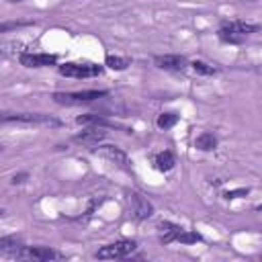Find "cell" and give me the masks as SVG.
Instances as JSON below:
<instances>
[{
    "label": "cell",
    "mask_w": 262,
    "mask_h": 262,
    "mask_svg": "<svg viewBox=\"0 0 262 262\" xmlns=\"http://www.w3.org/2000/svg\"><path fill=\"white\" fill-rule=\"evenodd\" d=\"M0 123H20V125H45V127H57L59 121L43 115V113H0Z\"/></svg>",
    "instance_id": "obj_1"
},
{
    "label": "cell",
    "mask_w": 262,
    "mask_h": 262,
    "mask_svg": "<svg viewBox=\"0 0 262 262\" xmlns=\"http://www.w3.org/2000/svg\"><path fill=\"white\" fill-rule=\"evenodd\" d=\"M10 258H25V260H59L63 258L61 252L47 248V246H18L16 250L8 252Z\"/></svg>",
    "instance_id": "obj_2"
},
{
    "label": "cell",
    "mask_w": 262,
    "mask_h": 262,
    "mask_svg": "<svg viewBox=\"0 0 262 262\" xmlns=\"http://www.w3.org/2000/svg\"><path fill=\"white\" fill-rule=\"evenodd\" d=\"M106 90H82V92H53V100L57 104H66V106H76V104H86V102H94L102 96H106Z\"/></svg>",
    "instance_id": "obj_3"
},
{
    "label": "cell",
    "mask_w": 262,
    "mask_h": 262,
    "mask_svg": "<svg viewBox=\"0 0 262 262\" xmlns=\"http://www.w3.org/2000/svg\"><path fill=\"white\" fill-rule=\"evenodd\" d=\"M137 244L133 239H119V242H113V244H106L102 248L96 250V258L100 260H113V258H127L135 252Z\"/></svg>",
    "instance_id": "obj_4"
},
{
    "label": "cell",
    "mask_w": 262,
    "mask_h": 262,
    "mask_svg": "<svg viewBox=\"0 0 262 262\" xmlns=\"http://www.w3.org/2000/svg\"><path fill=\"white\" fill-rule=\"evenodd\" d=\"M57 70L66 78H94V76L102 74V66H96V63H74V61H68V63H61Z\"/></svg>",
    "instance_id": "obj_5"
},
{
    "label": "cell",
    "mask_w": 262,
    "mask_h": 262,
    "mask_svg": "<svg viewBox=\"0 0 262 262\" xmlns=\"http://www.w3.org/2000/svg\"><path fill=\"white\" fill-rule=\"evenodd\" d=\"M129 207H131L133 217L139 219V221H141V219H147V217L154 215V205H151L141 192H137V190L129 192Z\"/></svg>",
    "instance_id": "obj_6"
},
{
    "label": "cell",
    "mask_w": 262,
    "mask_h": 262,
    "mask_svg": "<svg viewBox=\"0 0 262 262\" xmlns=\"http://www.w3.org/2000/svg\"><path fill=\"white\" fill-rule=\"evenodd\" d=\"M18 59H20V66L25 68H47L57 63V55H51V53H23Z\"/></svg>",
    "instance_id": "obj_7"
},
{
    "label": "cell",
    "mask_w": 262,
    "mask_h": 262,
    "mask_svg": "<svg viewBox=\"0 0 262 262\" xmlns=\"http://www.w3.org/2000/svg\"><path fill=\"white\" fill-rule=\"evenodd\" d=\"M156 66L162 68V70H170V72H182L188 68V61L186 57L182 55H176V53H166V55H156L154 57Z\"/></svg>",
    "instance_id": "obj_8"
},
{
    "label": "cell",
    "mask_w": 262,
    "mask_h": 262,
    "mask_svg": "<svg viewBox=\"0 0 262 262\" xmlns=\"http://www.w3.org/2000/svg\"><path fill=\"white\" fill-rule=\"evenodd\" d=\"M104 137H106L104 127H88V129H82L80 133H76V135H74V141H76V143H82V145H88V147H94V145H98Z\"/></svg>",
    "instance_id": "obj_9"
},
{
    "label": "cell",
    "mask_w": 262,
    "mask_h": 262,
    "mask_svg": "<svg viewBox=\"0 0 262 262\" xmlns=\"http://www.w3.org/2000/svg\"><path fill=\"white\" fill-rule=\"evenodd\" d=\"M92 151L96 156H102L106 158L108 162L121 166V168H127V154L123 149H119L117 145H98V147H92Z\"/></svg>",
    "instance_id": "obj_10"
},
{
    "label": "cell",
    "mask_w": 262,
    "mask_h": 262,
    "mask_svg": "<svg viewBox=\"0 0 262 262\" xmlns=\"http://www.w3.org/2000/svg\"><path fill=\"white\" fill-rule=\"evenodd\" d=\"M221 29H225V31H229V33H235V35H239V37H248V35L256 33L260 27L254 25V23H244V20H225V23L221 25Z\"/></svg>",
    "instance_id": "obj_11"
},
{
    "label": "cell",
    "mask_w": 262,
    "mask_h": 262,
    "mask_svg": "<svg viewBox=\"0 0 262 262\" xmlns=\"http://www.w3.org/2000/svg\"><path fill=\"white\" fill-rule=\"evenodd\" d=\"M158 229H160V242L162 244H172V242L178 239V235H180V231L184 227H180V225H176L172 221H160Z\"/></svg>",
    "instance_id": "obj_12"
},
{
    "label": "cell",
    "mask_w": 262,
    "mask_h": 262,
    "mask_svg": "<svg viewBox=\"0 0 262 262\" xmlns=\"http://www.w3.org/2000/svg\"><path fill=\"white\" fill-rule=\"evenodd\" d=\"M76 123H78V125H88V127H117L115 123L106 121L104 117H100V115H92V113L76 117Z\"/></svg>",
    "instance_id": "obj_13"
},
{
    "label": "cell",
    "mask_w": 262,
    "mask_h": 262,
    "mask_svg": "<svg viewBox=\"0 0 262 262\" xmlns=\"http://www.w3.org/2000/svg\"><path fill=\"white\" fill-rule=\"evenodd\" d=\"M154 164H156V168H158L160 172H168V170H172V168H174L176 160H174V154L166 149V151H160V154H156V158H154Z\"/></svg>",
    "instance_id": "obj_14"
},
{
    "label": "cell",
    "mask_w": 262,
    "mask_h": 262,
    "mask_svg": "<svg viewBox=\"0 0 262 262\" xmlns=\"http://www.w3.org/2000/svg\"><path fill=\"white\" fill-rule=\"evenodd\" d=\"M194 145H196L199 149H203V151H213V149L217 147V137H215L213 133H209V131H203V133L194 139Z\"/></svg>",
    "instance_id": "obj_15"
},
{
    "label": "cell",
    "mask_w": 262,
    "mask_h": 262,
    "mask_svg": "<svg viewBox=\"0 0 262 262\" xmlns=\"http://www.w3.org/2000/svg\"><path fill=\"white\" fill-rule=\"evenodd\" d=\"M104 66L111 68V70L121 72V70H127V68L131 66V59H129V57H119V55H106Z\"/></svg>",
    "instance_id": "obj_16"
},
{
    "label": "cell",
    "mask_w": 262,
    "mask_h": 262,
    "mask_svg": "<svg viewBox=\"0 0 262 262\" xmlns=\"http://www.w3.org/2000/svg\"><path fill=\"white\" fill-rule=\"evenodd\" d=\"M18 246H23V242L14 235H6V237H0V254H8L12 250H16Z\"/></svg>",
    "instance_id": "obj_17"
},
{
    "label": "cell",
    "mask_w": 262,
    "mask_h": 262,
    "mask_svg": "<svg viewBox=\"0 0 262 262\" xmlns=\"http://www.w3.org/2000/svg\"><path fill=\"white\" fill-rule=\"evenodd\" d=\"M176 121H178V115H174V113H162V115L158 117L156 125H158L160 129H168V127L176 125Z\"/></svg>",
    "instance_id": "obj_18"
},
{
    "label": "cell",
    "mask_w": 262,
    "mask_h": 262,
    "mask_svg": "<svg viewBox=\"0 0 262 262\" xmlns=\"http://www.w3.org/2000/svg\"><path fill=\"white\" fill-rule=\"evenodd\" d=\"M190 68H192L196 74H203V76H213V74H217V68L209 66V63H205V61H192Z\"/></svg>",
    "instance_id": "obj_19"
},
{
    "label": "cell",
    "mask_w": 262,
    "mask_h": 262,
    "mask_svg": "<svg viewBox=\"0 0 262 262\" xmlns=\"http://www.w3.org/2000/svg\"><path fill=\"white\" fill-rule=\"evenodd\" d=\"M29 23H0V33H6V31H12V29H18V27H25Z\"/></svg>",
    "instance_id": "obj_20"
},
{
    "label": "cell",
    "mask_w": 262,
    "mask_h": 262,
    "mask_svg": "<svg viewBox=\"0 0 262 262\" xmlns=\"http://www.w3.org/2000/svg\"><path fill=\"white\" fill-rule=\"evenodd\" d=\"M244 194H248V188H237V190H227V192H225V199L229 201V199H237V196H244Z\"/></svg>",
    "instance_id": "obj_21"
},
{
    "label": "cell",
    "mask_w": 262,
    "mask_h": 262,
    "mask_svg": "<svg viewBox=\"0 0 262 262\" xmlns=\"http://www.w3.org/2000/svg\"><path fill=\"white\" fill-rule=\"evenodd\" d=\"M25 178H27V174H16V176H12V184H20V182H25Z\"/></svg>",
    "instance_id": "obj_22"
},
{
    "label": "cell",
    "mask_w": 262,
    "mask_h": 262,
    "mask_svg": "<svg viewBox=\"0 0 262 262\" xmlns=\"http://www.w3.org/2000/svg\"><path fill=\"white\" fill-rule=\"evenodd\" d=\"M2 215H4V209H0V217H2Z\"/></svg>",
    "instance_id": "obj_23"
},
{
    "label": "cell",
    "mask_w": 262,
    "mask_h": 262,
    "mask_svg": "<svg viewBox=\"0 0 262 262\" xmlns=\"http://www.w3.org/2000/svg\"><path fill=\"white\" fill-rule=\"evenodd\" d=\"M8 2H23V0H8Z\"/></svg>",
    "instance_id": "obj_24"
},
{
    "label": "cell",
    "mask_w": 262,
    "mask_h": 262,
    "mask_svg": "<svg viewBox=\"0 0 262 262\" xmlns=\"http://www.w3.org/2000/svg\"><path fill=\"white\" fill-rule=\"evenodd\" d=\"M0 151H2V147H0Z\"/></svg>",
    "instance_id": "obj_25"
}]
</instances>
